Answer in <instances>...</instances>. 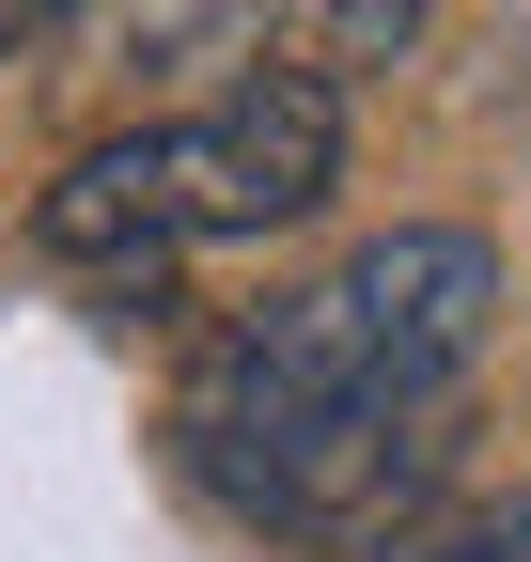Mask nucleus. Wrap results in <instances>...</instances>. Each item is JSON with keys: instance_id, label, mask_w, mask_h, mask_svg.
Returning a JSON list of instances; mask_svg holds the SVG:
<instances>
[{"instance_id": "1", "label": "nucleus", "mask_w": 531, "mask_h": 562, "mask_svg": "<svg viewBox=\"0 0 531 562\" xmlns=\"http://www.w3.org/2000/svg\"><path fill=\"white\" fill-rule=\"evenodd\" d=\"M500 344V250L470 220H391L328 281L250 297L204 360H188V484L235 501L250 531L375 547L470 438V375Z\"/></svg>"}, {"instance_id": "2", "label": "nucleus", "mask_w": 531, "mask_h": 562, "mask_svg": "<svg viewBox=\"0 0 531 562\" xmlns=\"http://www.w3.org/2000/svg\"><path fill=\"white\" fill-rule=\"evenodd\" d=\"M157 140H172L188 250H204V235H297V220H328V188H344V79L266 47V63H235L204 110H172Z\"/></svg>"}, {"instance_id": "3", "label": "nucleus", "mask_w": 531, "mask_h": 562, "mask_svg": "<svg viewBox=\"0 0 531 562\" xmlns=\"http://www.w3.org/2000/svg\"><path fill=\"white\" fill-rule=\"evenodd\" d=\"M32 250H47V266H79V281H125V297H142V281L188 250V220H172V140H157V125L79 140V157H63V188L32 203Z\"/></svg>"}, {"instance_id": "4", "label": "nucleus", "mask_w": 531, "mask_h": 562, "mask_svg": "<svg viewBox=\"0 0 531 562\" xmlns=\"http://www.w3.org/2000/svg\"><path fill=\"white\" fill-rule=\"evenodd\" d=\"M94 47H125V63H266V16L250 0H157V16H94Z\"/></svg>"}, {"instance_id": "5", "label": "nucleus", "mask_w": 531, "mask_h": 562, "mask_svg": "<svg viewBox=\"0 0 531 562\" xmlns=\"http://www.w3.org/2000/svg\"><path fill=\"white\" fill-rule=\"evenodd\" d=\"M407 562H531V484H516V501H485V516H453V531L407 547Z\"/></svg>"}, {"instance_id": "6", "label": "nucleus", "mask_w": 531, "mask_h": 562, "mask_svg": "<svg viewBox=\"0 0 531 562\" xmlns=\"http://www.w3.org/2000/svg\"><path fill=\"white\" fill-rule=\"evenodd\" d=\"M313 32H328V47H391V63H407V47H422V0H328Z\"/></svg>"}, {"instance_id": "7", "label": "nucleus", "mask_w": 531, "mask_h": 562, "mask_svg": "<svg viewBox=\"0 0 531 562\" xmlns=\"http://www.w3.org/2000/svg\"><path fill=\"white\" fill-rule=\"evenodd\" d=\"M47 32H63V16H47V0H0V63H32Z\"/></svg>"}]
</instances>
